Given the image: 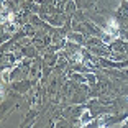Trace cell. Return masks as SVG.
<instances>
[{"label": "cell", "mask_w": 128, "mask_h": 128, "mask_svg": "<svg viewBox=\"0 0 128 128\" xmlns=\"http://www.w3.org/2000/svg\"><path fill=\"white\" fill-rule=\"evenodd\" d=\"M80 120H82V125H87L90 122V113H89V110H86V112L82 113V118H80Z\"/></svg>", "instance_id": "cell-2"}, {"label": "cell", "mask_w": 128, "mask_h": 128, "mask_svg": "<svg viewBox=\"0 0 128 128\" xmlns=\"http://www.w3.org/2000/svg\"><path fill=\"white\" fill-rule=\"evenodd\" d=\"M115 38H118V23L115 20H110L107 23V28L104 31V41L105 43H110L113 41Z\"/></svg>", "instance_id": "cell-1"}]
</instances>
